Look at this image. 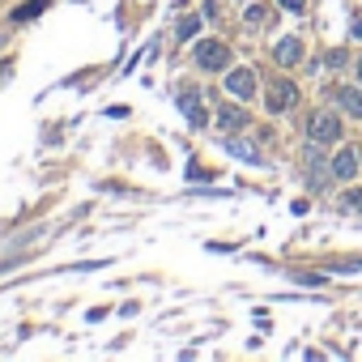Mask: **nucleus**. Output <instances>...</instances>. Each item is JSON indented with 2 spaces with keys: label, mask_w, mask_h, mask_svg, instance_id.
<instances>
[{
  "label": "nucleus",
  "mask_w": 362,
  "mask_h": 362,
  "mask_svg": "<svg viewBox=\"0 0 362 362\" xmlns=\"http://www.w3.org/2000/svg\"><path fill=\"white\" fill-rule=\"evenodd\" d=\"M222 149L235 153V158H243V162H260V149L252 141H243V136H222Z\"/></svg>",
  "instance_id": "10"
},
{
  "label": "nucleus",
  "mask_w": 362,
  "mask_h": 362,
  "mask_svg": "<svg viewBox=\"0 0 362 362\" xmlns=\"http://www.w3.org/2000/svg\"><path fill=\"white\" fill-rule=\"evenodd\" d=\"M197 64H201V69H209V73H222V69L230 64V52H226V43H218V39H205V43H197Z\"/></svg>",
  "instance_id": "3"
},
{
  "label": "nucleus",
  "mask_w": 362,
  "mask_h": 362,
  "mask_svg": "<svg viewBox=\"0 0 362 362\" xmlns=\"http://www.w3.org/2000/svg\"><path fill=\"white\" fill-rule=\"evenodd\" d=\"M320 149H324L320 141H307V149H303V158H307V184H311V188H324V179L332 175V166L324 162Z\"/></svg>",
  "instance_id": "4"
},
{
  "label": "nucleus",
  "mask_w": 362,
  "mask_h": 362,
  "mask_svg": "<svg viewBox=\"0 0 362 362\" xmlns=\"http://www.w3.org/2000/svg\"><path fill=\"white\" fill-rule=\"evenodd\" d=\"M298 281H303V286H320L324 277H320V273H298Z\"/></svg>",
  "instance_id": "17"
},
{
  "label": "nucleus",
  "mask_w": 362,
  "mask_h": 362,
  "mask_svg": "<svg viewBox=\"0 0 362 362\" xmlns=\"http://www.w3.org/2000/svg\"><path fill=\"white\" fill-rule=\"evenodd\" d=\"M43 9H47V0H30V5H26V9H18V13H13V22H26V18H39Z\"/></svg>",
  "instance_id": "12"
},
{
  "label": "nucleus",
  "mask_w": 362,
  "mask_h": 362,
  "mask_svg": "<svg viewBox=\"0 0 362 362\" xmlns=\"http://www.w3.org/2000/svg\"><path fill=\"white\" fill-rule=\"evenodd\" d=\"M358 77H362V60H358Z\"/></svg>",
  "instance_id": "19"
},
{
  "label": "nucleus",
  "mask_w": 362,
  "mask_h": 362,
  "mask_svg": "<svg viewBox=\"0 0 362 362\" xmlns=\"http://www.w3.org/2000/svg\"><path fill=\"white\" fill-rule=\"evenodd\" d=\"M281 9H286V13H303V9H307V0H281Z\"/></svg>",
  "instance_id": "16"
},
{
  "label": "nucleus",
  "mask_w": 362,
  "mask_h": 362,
  "mask_svg": "<svg viewBox=\"0 0 362 362\" xmlns=\"http://www.w3.org/2000/svg\"><path fill=\"white\" fill-rule=\"evenodd\" d=\"M197 30H201V18H184V22H179V39H184V43H188Z\"/></svg>",
  "instance_id": "13"
},
{
  "label": "nucleus",
  "mask_w": 362,
  "mask_h": 362,
  "mask_svg": "<svg viewBox=\"0 0 362 362\" xmlns=\"http://www.w3.org/2000/svg\"><path fill=\"white\" fill-rule=\"evenodd\" d=\"M324 64H328V69H341V64H345V52H341V47H337V52H328V56H324Z\"/></svg>",
  "instance_id": "15"
},
{
  "label": "nucleus",
  "mask_w": 362,
  "mask_h": 362,
  "mask_svg": "<svg viewBox=\"0 0 362 362\" xmlns=\"http://www.w3.org/2000/svg\"><path fill=\"white\" fill-rule=\"evenodd\" d=\"M354 39H362V18H358V22H354Z\"/></svg>",
  "instance_id": "18"
},
{
  "label": "nucleus",
  "mask_w": 362,
  "mask_h": 362,
  "mask_svg": "<svg viewBox=\"0 0 362 362\" xmlns=\"http://www.w3.org/2000/svg\"><path fill=\"white\" fill-rule=\"evenodd\" d=\"M226 94H235V98L247 103V98L256 94V73H252V69H230V73H226Z\"/></svg>",
  "instance_id": "5"
},
{
  "label": "nucleus",
  "mask_w": 362,
  "mask_h": 362,
  "mask_svg": "<svg viewBox=\"0 0 362 362\" xmlns=\"http://www.w3.org/2000/svg\"><path fill=\"white\" fill-rule=\"evenodd\" d=\"M294 103H298V86H294V81H286V77H277V81L269 86V98H264V107H269L273 115H286Z\"/></svg>",
  "instance_id": "2"
},
{
  "label": "nucleus",
  "mask_w": 362,
  "mask_h": 362,
  "mask_svg": "<svg viewBox=\"0 0 362 362\" xmlns=\"http://www.w3.org/2000/svg\"><path fill=\"white\" fill-rule=\"evenodd\" d=\"M307 136L320 141V145H337V141H341V119H337L332 111H315V115L307 119Z\"/></svg>",
  "instance_id": "1"
},
{
  "label": "nucleus",
  "mask_w": 362,
  "mask_h": 362,
  "mask_svg": "<svg viewBox=\"0 0 362 362\" xmlns=\"http://www.w3.org/2000/svg\"><path fill=\"white\" fill-rule=\"evenodd\" d=\"M243 18H247L252 26H260V22H264V5H247V13H243Z\"/></svg>",
  "instance_id": "14"
},
{
  "label": "nucleus",
  "mask_w": 362,
  "mask_h": 362,
  "mask_svg": "<svg viewBox=\"0 0 362 362\" xmlns=\"http://www.w3.org/2000/svg\"><path fill=\"white\" fill-rule=\"evenodd\" d=\"M179 111H184L197 128H205V124H209V115H205V107H201V94H197V90H184V94H179Z\"/></svg>",
  "instance_id": "8"
},
{
  "label": "nucleus",
  "mask_w": 362,
  "mask_h": 362,
  "mask_svg": "<svg viewBox=\"0 0 362 362\" xmlns=\"http://www.w3.org/2000/svg\"><path fill=\"white\" fill-rule=\"evenodd\" d=\"M332 175H337V179H341V184H349V179H354V175H358V153H354V149H349V145H345V149H337V153H332Z\"/></svg>",
  "instance_id": "6"
},
{
  "label": "nucleus",
  "mask_w": 362,
  "mask_h": 362,
  "mask_svg": "<svg viewBox=\"0 0 362 362\" xmlns=\"http://www.w3.org/2000/svg\"><path fill=\"white\" fill-rule=\"evenodd\" d=\"M358 209H362V205H358Z\"/></svg>",
  "instance_id": "20"
},
{
  "label": "nucleus",
  "mask_w": 362,
  "mask_h": 362,
  "mask_svg": "<svg viewBox=\"0 0 362 362\" xmlns=\"http://www.w3.org/2000/svg\"><path fill=\"white\" fill-rule=\"evenodd\" d=\"M332 103L345 111V115H354V119H362V90H349V86H341L337 94H332Z\"/></svg>",
  "instance_id": "9"
},
{
  "label": "nucleus",
  "mask_w": 362,
  "mask_h": 362,
  "mask_svg": "<svg viewBox=\"0 0 362 362\" xmlns=\"http://www.w3.org/2000/svg\"><path fill=\"white\" fill-rule=\"evenodd\" d=\"M218 124H222L226 132H239V128L247 124V111H243V107H235V103H226V107L218 111Z\"/></svg>",
  "instance_id": "11"
},
{
  "label": "nucleus",
  "mask_w": 362,
  "mask_h": 362,
  "mask_svg": "<svg viewBox=\"0 0 362 362\" xmlns=\"http://www.w3.org/2000/svg\"><path fill=\"white\" fill-rule=\"evenodd\" d=\"M273 56H277V64L281 69H294L298 60H303V39H294V35H286L277 47H273Z\"/></svg>",
  "instance_id": "7"
}]
</instances>
